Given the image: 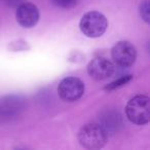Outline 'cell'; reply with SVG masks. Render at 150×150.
I'll list each match as a JSON object with an SVG mask.
<instances>
[{"instance_id": "7a4b0ae2", "label": "cell", "mask_w": 150, "mask_h": 150, "mask_svg": "<svg viewBox=\"0 0 150 150\" xmlns=\"http://www.w3.org/2000/svg\"><path fill=\"white\" fill-rule=\"evenodd\" d=\"M125 114L132 123L145 125L150 120V100L145 95L132 98L125 106Z\"/></svg>"}, {"instance_id": "30bf717a", "label": "cell", "mask_w": 150, "mask_h": 150, "mask_svg": "<svg viewBox=\"0 0 150 150\" xmlns=\"http://www.w3.org/2000/svg\"><path fill=\"white\" fill-rule=\"evenodd\" d=\"M149 0H144L139 6V13L140 17L142 18L146 24L150 23V5H149Z\"/></svg>"}, {"instance_id": "9c48e42d", "label": "cell", "mask_w": 150, "mask_h": 150, "mask_svg": "<svg viewBox=\"0 0 150 150\" xmlns=\"http://www.w3.org/2000/svg\"><path fill=\"white\" fill-rule=\"evenodd\" d=\"M132 79H133V75H131V74L123 75V76L119 77L118 79L114 80V81L107 84L106 86H104V91H106V92H112V91L117 90V88H122V86H127Z\"/></svg>"}, {"instance_id": "5b68a950", "label": "cell", "mask_w": 150, "mask_h": 150, "mask_svg": "<svg viewBox=\"0 0 150 150\" xmlns=\"http://www.w3.org/2000/svg\"><path fill=\"white\" fill-rule=\"evenodd\" d=\"M111 56L116 65L120 67H131L137 59L136 47L129 41H118L111 50Z\"/></svg>"}, {"instance_id": "8fae6325", "label": "cell", "mask_w": 150, "mask_h": 150, "mask_svg": "<svg viewBox=\"0 0 150 150\" xmlns=\"http://www.w3.org/2000/svg\"><path fill=\"white\" fill-rule=\"evenodd\" d=\"M50 2L56 6L61 7V8L69 9L77 4L78 0H50Z\"/></svg>"}, {"instance_id": "3957f363", "label": "cell", "mask_w": 150, "mask_h": 150, "mask_svg": "<svg viewBox=\"0 0 150 150\" xmlns=\"http://www.w3.org/2000/svg\"><path fill=\"white\" fill-rule=\"evenodd\" d=\"M108 27L107 18L103 13L96 11H88L82 16L79 22L80 31L83 35L90 38L101 37Z\"/></svg>"}, {"instance_id": "8992f818", "label": "cell", "mask_w": 150, "mask_h": 150, "mask_svg": "<svg viewBox=\"0 0 150 150\" xmlns=\"http://www.w3.org/2000/svg\"><path fill=\"white\" fill-rule=\"evenodd\" d=\"M27 100L21 95H6L0 98V117L11 118L26 109Z\"/></svg>"}, {"instance_id": "52a82bcc", "label": "cell", "mask_w": 150, "mask_h": 150, "mask_svg": "<svg viewBox=\"0 0 150 150\" xmlns=\"http://www.w3.org/2000/svg\"><path fill=\"white\" fill-rule=\"evenodd\" d=\"M115 67L110 60L104 57H97L93 59L88 65V73L95 80H105L112 76Z\"/></svg>"}, {"instance_id": "ba28073f", "label": "cell", "mask_w": 150, "mask_h": 150, "mask_svg": "<svg viewBox=\"0 0 150 150\" xmlns=\"http://www.w3.org/2000/svg\"><path fill=\"white\" fill-rule=\"evenodd\" d=\"M16 19L23 28H33L37 25L40 19L39 9L35 4L30 2H23L17 7Z\"/></svg>"}, {"instance_id": "6da1fadb", "label": "cell", "mask_w": 150, "mask_h": 150, "mask_svg": "<svg viewBox=\"0 0 150 150\" xmlns=\"http://www.w3.org/2000/svg\"><path fill=\"white\" fill-rule=\"evenodd\" d=\"M107 140V131L99 123L84 125L78 132V141L80 145L88 150L101 149L106 145Z\"/></svg>"}, {"instance_id": "277c9868", "label": "cell", "mask_w": 150, "mask_h": 150, "mask_svg": "<svg viewBox=\"0 0 150 150\" xmlns=\"http://www.w3.org/2000/svg\"><path fill=\"white\" fill-rule=\"evenodd\" d=\"M86 86L81 79L77 77H66L58 86V95L65 102L78 101L84 94Z\"/></svg>"}, {"instance_id": "7c38bea8", "label": "cell", "mask_w": 150, "mask_h": 150, "mask_svg": "<svg viewBox=\"0 0 150 150\" xmlns=\"http://www.w3.org/2000/svg\"><path fill=\"white\" fill-rule=\"evenodd\" d=\"M26 0H3V2L11 7H18L20 4H22L23 2H25Z\"/></svg>"}]
</instances>
